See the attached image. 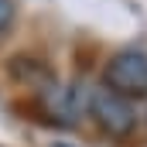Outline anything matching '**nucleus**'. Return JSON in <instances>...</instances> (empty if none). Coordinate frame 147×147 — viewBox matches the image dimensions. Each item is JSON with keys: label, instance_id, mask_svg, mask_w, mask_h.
I'll use <instances>...</instances> for the list:
<instances>
[{"label": "nucleus", "instance_id": "nucleus-1", "mask_svg": "<svg viewBox=\"0 0 147 147\" xmlns=\"http://www.w3.org/2000/svg\"><path fill=\"white\" fill-rule=\"evenodd\" d=\"M103 82L123 99H144L147 96V55L137 48L116 51L106 69H103Z\"/></svg>", "mask_w": 147, "mask_h": 147}, {"label": "nucleus", "instance_id": "nucleus-2", "mask_svg": "<svg viewBox=\"0 0 147 147\" xmlns=\"http://www.w3.org/2000/svg\"><path fill=\"white\" fill-rule=\"evenodd\" d=\"M89 113L96 116V123L110 134V137H130L134 134V127H137V113L130 106V99H123V96H116L113 89H96L92 96H89Z\"/></svg>", "mask_w": 147, "mask_h": 147}, {"label": "nucleus", "instance_id": "nucleus-3", "mask_svg": "<svg viewBox=\"0 0 147 147\" xmlns=\"http://www.w3.org/2000/svg\"><path fill=\"white\" fill-rule=\"evenodd\" d=\"M14 24V0H0V34Z\"/></svg>", "mask_w": 147, "mask_h": 147}, {"label": "nucleus", "instance_id": "nucleus-4", "mask_svg": "<svg viewBox=\"0 0 147 147\" xmlns=\"http://www.w3.org/2000/svg\"><path fill=\"white\" fill-rule=\"evenodd\" d=\"M51 147H72V144H51Z\"/></svg>", "mask_w": 147, "mask_h": 147}]
</instances>
